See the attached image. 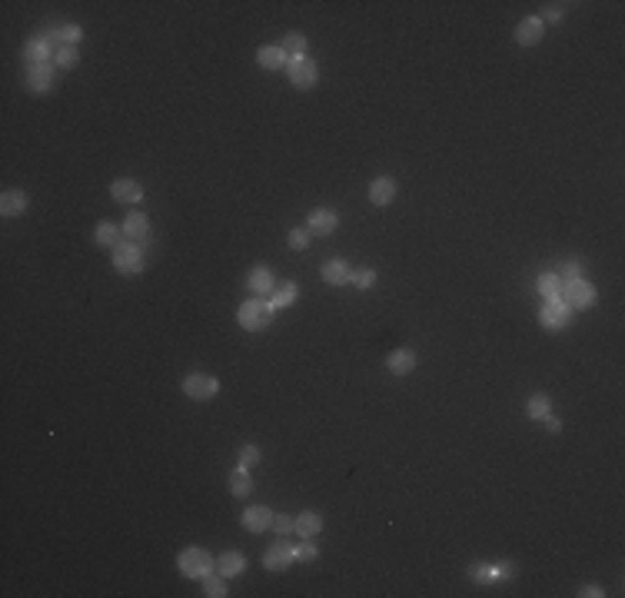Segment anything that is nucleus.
<instances>
[{"label":"nucleus","mask_w":625,"mask_h":598,"mask_svg":"<svg viewBox=\"0 0 625 598\" xmlns=\"http://www.w3.org/2000/svg\"><path fill=\"white\" fill-rule=\"evenodd\" d=\"M177 565H180V572H184L186 579H206L210 572L216 568V558L206 549H184V552L177 555Z\"/></svg>","instance_id":"1"},{"label":"nucleus","mask_w":625,"mask_h":598,"mask_svg":"<svg viewBox=\"0 0 625 598\" xmlns=\"http://www.w3.org/2000/svg\"><path fill=\"white\" fill-rule=\"evenodd\" d=\"M273 323V306L266 302V299H246L243 306H240V326L250 329V332H259V329H266Z\"/></svg>","instance_id":"2"},{"label":"nucleus","mask_w":625,"mask_h":598,"mask_svg":"<svg viewBox=\"0 0 625 598\" xmlns=\"http://www.w3.org/2000/svg\"><path fill=\"white\" fill-rule=\"evenodd\" d=\"M559 299H562L569 309H589L595 302V286L589 283V280H582V276L579 280H565Z\"/></svg>","instance_id":"3"},{"label":"nucleus","mask_w":625,"mask_h":598,"mask_svg":"<svg viewBox=\"0 0 625 598\" xmlns=\"http://www.w3.org/2000/svg\"><path fill=\"white\" fill-rule=\"evenodd\" d=\"M286 74H290L293 80V87H300V90H309V87H316V80H320V70H316V63L313 60H290L286 63Z\"/></svg>","instance_id":"4"},{"label":"nucleus","mask_w":625,"mask_h":598,"mask_svg":"<svg viewBox=\"0 0 625 598\" xmlns=\"http://www.w3.org/2000/svg\"><path fill=\"white\" fill-rule=\"evenodd\" d=\"M184 392L190 399H213L216 392H220V382L206 373H190L184 379Z\"/></svg>","instance_id":"5"},{"label":"nucleus","mask_w":625,"mask_h":598,"mask_svg":"<svg viewBox=\"0 0 625 598\" xmlns=\"http://www.w3.org/2000/svg\"><path fill=\"white\" fill-rule=\"evenodd\" d=\"M113 266L120 269L123 276H137L140 269H143V253H140V246H113Z\"/></svg>","instance_id":"6"},{"label":"nucleus","mask_w":625,"mask_h":598,"mask_svg":"<svg viewBox=\"0 0 625 598\" xmlns=\"http://www.w3.org/2000/svg\"><path fill=\"white\" fill-rule=\"evenodd\" d=\"M336 226H339V216H336L333 209H313L309 213V220H306V229L313 233V236H330V233H336Z\"/></svg>","instance_id":"7"},{"label":"nucleus","mask_w":625,"mask_h":598,"mask_svg":"<svg viewBox=\"0 0 625 598\" xmlns=\"http://www.w3.org/2000/svg\"><path fill=\"white\" fill-rule=\"evenodd\" d=\"M54 57H57V54H54V47H50V40H47V37L27 40V47H24V63H27V67H40V63H50Z\"/></svg>","instance_id":"8"},{"label":"nucleus","mask_w":625,"mask_h":598,"mask_svg":"<svg viewBox=\"0 0 625 598\" xmlns=\"http://www.w3.org/2000/svg\"><path fill=\"white\" fill-rule=\"evenodd\" d=\"M539 319H542V326L546 329H562L565 323H569V306H565L562 299H549V302L542 306Z\"/></svg>","instance_id":"9"},{"label":"nucleus","mask_w":625,"mask_h":598,"mask_svg":"<svg viewBox=\"0 0 625 598\" xmlns=\"http://www.w3.org/2000/svg\"><path fill=\"white\" fill-rule=\"evenodd\" d=\"M273 525V512L266 506H253V508H246L243 512V528L246 532H253V535H259V532H266Z\"/></svg>","instance_id":"10"},{"label":"nucleus","mask_w":625,"mask_h":598,"mask_svg":"<svg viewBox=\"0 0 625 598\" xmlns=\"http://www.w3.org/2000/svg\"><path fill=\"white\" fill-rule=\"evenodd\" d=\"M369 200L376 203V207H389L393 200H396V179L393 177H380L369 183Z\"/></svg>","instance_id":"11"},{"label":"nucleus","mask_w":625,"mask_h":598,"mask_svg":"<svg viewBox=\"0 0 625 598\" xmlns=\"http://www.w3.org/2000/svg\"><path fill=\"white\" fill-rule=\"evenodd\" d=\"M293 562V549L286 545V542H276V545H270L266 549V555H263V565L270 568V572H283V568H290Z\"/></svg>","instance_id":"12"},{"label":"nucleus","mask_w":625,"mask_h":598,"mask_svg":"<svg viewBox=\"0 0 625 598\" xmlns=\"http://www.w3.org/2000/svg\"><path fill=\"white\" fill-rule=\"evenodd\" d=\"M542 30H546V24H542L539 17H526V20L516 27V40L522 47H535L539 40H542Z\"/></svg>","instance_id":"13"},{"label":"nucleus","mask_w":625,"mask_h":598,"mask_svg":"<svg viewBox=\"0 0 625 598\" xmlns=\"http://www.w3.org/2000/svg\"><path fill=\"white\" fill-rule=\"evenodd\" d=\"M246 286H250V293H253V296H270V293H273L276 289V283H273V273H270V269L266 266H257L253 269V273H250V280H246Z\"/></svg>","instance_id":"14"},{"label":"nucleus","mask_w":625,"mask_h":598,"mask_svg":"<svg viewBox=\"0 0 625 598\" xmlns=\"http://www.w3.org/2000/svg\"><path fill=\"white\" fill-rule=\"evenodd\" d=\"M27 83L33 93H47L54 87V63H40V67H27Z\"/></svg>","instance_id":"15"},{"label":"nucleus","mask_w":625,"mask_h":598,"mask_svg":"<svg viewBox=\"0 0 625 598\" xmlns=\"http://www.w3.org/2000/svg\"><path fill=\"white\" fill-rule=\"evenodd\" d=\"M110 193L117 203H140L143 200V186H140L137 179H117L113 186H110Z\"/></svg>","instance_id":"16"},{"label":"nucleus","mask_w":625,"mask_h":598,"mask_svg":"<svg viewBox=\"0 0 625 598\" xmlns=\"http://www.w3.org/2000/svg\"><path fill=\"white\" fill-rule=\"evenodd\" d=\"M386 366H389L393 375H409L412 369H416V353H412V349H396V353H389Z\"/></svg>","instance_id":"17"},{"label":"nucleus","mask_w":625,"mask_h":598,"mask_svg":"<svg viewBox=\"0 0 625 598\" xmlns=\"http://www.w3.org/2000/svg\"><path fill=\"white\" fill-rule=\"evenodd\" d=\"M123 236L133 239V243L147 239V236H150V220H147L143 213H130V216H127V223H123Z\"/></svg>","instance_id":"18"},{"label":"nucleus","mask_w":625,"mask_h":598,"mask_svg":"<svg viewBox=\"0 0 625 598\" xmlns=\"http://www.w3.org/2000/svg\"><path fill=\"white\" fill-rule=\"evenodd\" d=\"M246 568V558L240 552H223L216 558V572L223 575V579H233V575H240Z\"/></svg>","instance_id":"19"},{"label":"nucleus","mask_w":625,"mask_h":598,"mask_svg":"<svg viewBox=\"0 0 625 598\" xmlns=\"http://www.w3.org/2000/svg\"><path fill=\"white\" fill-rule=\"evenodd\" d=\"M24 209H27V196L20 190H3V196H0V213L3 216H20Z\"/></svg>","instance_id":"20"},{"label":"nucleus","mask_w":625,"mask_h":598,"mask_svg":"<svg viewBox=\"0 0 625 598\" xmlns=\"http://www.w3.org/2000/svg\"><path fill=\"white\" fill-rule=\"evenodd\" d=\"M320 273H323V280H326L330 286H343V283H350V273H352V269L346 266L343 259H330V263H326Z\"/></svg>","instance_id":"21"},{"label":"nucleus","mask_w":625,"mask_h":598,"mask_svg":"<svg viewBox=\"0 0 625 598\" xmlns=\"http://www.w3.org/2000/svg\"><path fill=\"white\" fill-rule=\"evenodd\" d=\"M259 67L263 70H283L286 67V54H283V47H259Z\"/></svg>","instance_id":"22"},{"label":"nucleus","mask_w":625,"mask_h":598,"mask_svg":"<svg viewBox=\"0 0 625 598\" xmlns=\"http://www.w3.org/2000/svg\"><path fill=\"white\" fill-rule=\"evenodd\" d=\"M320 532H323L320 512H303V515L296 519V535L300 538H316Z\"/></svg>","instance_id":"23"},{"label":"nucleus","mask_w":625,"mask_h":598,"mask_svg":"<svg viewBox=\"0 0 625 598\" xmlns=\"http://www.w3.org/2000/svg\"><path fill=\"white\" fill-rule=\"evenodd\" d=\"M270 306H273V309H286V306H293V302H296V296H300V286L296 283H283V286H276L273 293H270Z\"/></svg>","instance_id":"24"},{"label":"nucleus","mask_w":625,"mask_h":598,"mask_svg":"<svg viewBox=\"0 0 625 598\" xmlns=\"http://www.w3.org/2000/svg\"><path fill=\"white\" fill-rule=\"evenodd\" d=\"M120 236H123V226H113V223H100L97 226V246H120Z\"/></svg>","instance_id":"25"},{"label":"nucleus","mask_w":625,"mask_h":598,"mask_svg":"<svg viewBox=\"0 0 625 598\" xmlns=\"http://www.w3.org/2000/svg\"><path fill=\"white\" fill-rule=\"evenodd\" d=\"M250 489H253V482H250V469H243V465H240V469H233V472H229V492L243 499V495H250Z\"/></svg>","instance_id":"26"},{"label":"nucleus","mask_w":625,"mask_h":598,"mask_svg":"<svg viewBox=\"0 0 625 598\" xmlns=\"http://www.w3.org/2000/svg\"><path fill=\"white\" fill-rule=\"evenodd\" d=\"M80 37H83V30L76 27V24H67V27L50 30V33H47V40H50V44H54V40H60L63 47H76V40H80Z\"/></svg>","instance_id":"27"},{"label":"nucleus","mask_w":625,"mask_h":598,"mask_svg":"<svg viewBox=\"0 0 625 598\" xmlns=\"http://www.w3.org/2000/svg\"><path fill=\"white\" fill-rule=\"evenodd\" d=\"M526 412H529V419H546L552 412V399L546 392H535L533 399L526 403Z\"/></svg>","instance_id":"28"},{"label":"nucleus","mask_w":625,"mask_h":598,"mask_svg":"<svg viewBox=\"0 0 625 598\" xmlns=\"http://www.w3.org/2000/svg\"><path fill=\"white\" fill-rule=\"evenodd\" d=\"M283 54H286V60L306 57V37H303V33H286V40H283Z\"/></svg>","instance_id":"29"},{"label":"nucleus","mask_w":625,"mask_h":598,"mask_svg":"<svg viewBox=\"0 0 625 598\" xmlns=\"http://www.w3.org/2000/svg\"><path fill=\"white\" fill-rule=\"evenodd\" d=\"M539 293L546 299H559V293H562L559 273H542V276H539Z\"/></svg>","instance_id":"30"},{"label":"nucleus","mask_w":625,"mask_h":598,"mask_svg":"<svg viewBox=\"0 0 625 598\" xmlns=\"http://www.w3.org/2000/svg\"><path fill=\"white\" fill-rule=\"evenodd\" d=\"M54 63H57L60 70H74L76 63H80V54H76V47H60V50H57V57H54Z\"/></svg>","instance_id":"31"},{"label":"nucleus","mask_w":625,"mask_h":598,"mask_svg":"<svg viewBox=\"0 0 625 598\" xmlns=\"http://www.w3.org/2000/svg\"><path fill=\"white\" fill-rule=\"evenodd\" d=\"M203 592H206V595H210V598H223V595H227V585H223V575L216 579L213 572H210V575L203 579Z\"/></svg>","instance_id":"32"},{"label":"nucleus","mask_w":625,"mask_h":598,"mask_svg":"<svg viewBox=\"0 0 625 598\" xmlns=\"http://www.w3.org/2000/svg\"><path fill=\"white\" fill-rule=\"evenodd\" d=\"M350 283L356 286V289H369V286L376 283V269H356V273H350Z\"/></svg>","instance_id":"33"},{"label":"nucleus","mask_w":625,"mask_h":598,"mask_svg":"<svg viewBox=\"0 0 625 598\" xmlns=\"http://www.w3.org/2000/svg\"><path fill=\"white\" fill-rule=\"evenodd\" d=\"M316 545H313V542H309V538H303V545H296V549H293V558H300V562H313V558H316Z\"/></svg>","instance_id":"34"},{"label":"nucleus","mask_w":625,"mask_h":598,"mask_svg":"<svg viewBox=\"0 0 625 598\" xmlns=\"http://www.w3.org/2000/svg\"><path fill=\"white\" fill-rule=\"evenodd\" d=\"M469 579H476V582H479V585H489V582H496V579H492V565H482V562H479V565H473V568H469Z\"/></svg>","instance_id":"35"},{"label":"nucleus","mask_w":625,"mask_h":598,"mask_svg":"<svg viewBox=\"0 0 625 598\" xmlns=\"http://www.w3.org/2000/svg\"><path fill=\"white\" fill-rule=\"evenodd\" d=\"M259 462V446H243L240 448V465L243 469H253Z\"/></svg>","instance_id":"36"},{"label":"nucleus","mask_w":625,"mask_h":598,"mask_svg":"<svg viewBox=\"0 0 625 598\" xmlns=\"http://www.w3.org/2000/svg\"><path fill=\"white\" fill-rule=\"evenodd\" d=\"M270 528H273V532H279V535L286 538L290 532H296V522H293V519H286V515H273V525H270Z\"/></svg>","instance_id":"37"},{"label":"nucleus","mask_w":625,"mask_h":598,"mask_svg":"<svg viewBox=\"0 0 625 598\" xmlns=\"http://www.w3.org/2000/svg\"><path fill=\"white\" fill-rule=\"evenodd\" d=\"M290 246L293 250H306L309 246V229H290Z\"/></svg>","instance_id":"38"},{"label":"nucleus","mask_w":625,"mask_h":598,"mask_svg":"<svg viewBox=\"0 0 625 598\" xmlns=\"http://www.w3.org/2000/svg\"><path fill=\"white\" fill-rule=\"evenodd\" d=\"M492 579H496V582H499V579H516L512 562H499V565H492Z\"/></svg>","instance_id":"39"},{"label":"nucleus","mask_w":625,"mask_h":598,"mask_svg":"<svg viewBox=\"0 0 625 598\" xmlns=\"http://www.w3.org/2000/svg\"><path fill=\"white\" fill-rule=\"evenodd\" d=\"M559 273H562L565 280H579V276H582V263L569 259V263H562V266H559Z\"/></svg>","instance_id":"40"},{"label":"nucleus","mask_w":625,"mask_h":598,"mask_svg":"<svg viewBox=\"0 0 625 598\" xmlns=\"http://www.w3.org/2000/svg\"><path fill=\"white\" fill-rule=\"evenodd\" d=\"M539 20H542V24H546V20H549V24H559V20H562V7H546V14L539 17Z\"/></svg>","instance_id":"41"},{"label":"nucleus","mask_w":625,"mask_h":598,"mask_svg":"<svg viewBox=\"0 0 625 598\" xmlns=\"http://www.w3.org/2000/svg\"><path fill=\"white\" fill-rule=\"evenodd\" d=\"M579 595H585V598H599V595H606V592H602L599 585H585V588H582Z\"/></svg>","instance_id":"42"},{"label":"nucleus","mask_w":625,"mask_h":598,"mask_svg":"<svg viewBox=\"0 0 625 598\" xmlns=\"http://www.w3.org/2000/svg\"><path fill=\"white\" fill-rule=\"evenodd\" d=\"M546 429H549V433L555 435V433H559V429H562V422H559V419H555V416H552V412H549V416H546Z\"/></svg>","instance_id":"43"}]
</instances>
